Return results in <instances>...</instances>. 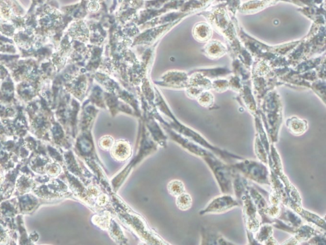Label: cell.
I'll list each match as a JSON object with an SVG mask.
<instances>
[{
	"instance_id": "cell-1",
	"label": "cell",
	"mask_w": 326,
	"mask_h": 245,
	"mask_svg": "<svg viewBox=\"0 0 326 245\" xmlns=\"http://www.w3.org/2000/svg\"><path fill=\"white\" fill-rule=\"evenodd\" d=\"M203 158L214 173L222 193L224 194L231 193L232 178H233L235 170H233L231 166L225 165L210 152Z\"/></svg>"
},
{
	"instance_id": "cell-2",
	"label": "cell",
	"mask_w": 326,
	"mask_h": 245,
	"mask_svg": "<svg viewBox=\"0 0 326 245\" xmlns=\"http://www.w3.org/2000/svg\"><path fill=\"white\" fill-rule=\"evenodd\" d=\"M242 161L231 165V168L259 184L271 185L269 171L263 163L244 159Z\"/></svg>"
},
{
	"instance_id": "cell-3",
	"label": "cell",
	"mask_w": 326,
	"mask_h": 245,
	"mask_svg": "<svg viewBox=\"0 0 326 245\" xmlns=\"http://www.w3.org/2000/svg\"><path fill=\"white\" fill-rule=\"evenodd\" d=\"M240 206V202L231 196L225 194V195L218 196L211 201L206 207L200 212V214H223L235 207Z\"/></svg>"
},
{
	"instance_id": "cell-4",
	"label": "cell",
	"mask_w": 326,
	"mask_h": 245,
	"mask_svg": "<svg viewBox=\"0 0 326 245\" xmlns=\"http://www.w3.org/2000/svg\"><path fill=\"white\" fill-rule=\"evenodd\" d=\"M273 228L272 225L264 223L259 227L255 235V240L257 244L265 245H278V243L274 239L272 236Z\"/></svg>"
},
{
	"instance_id": "cell-5",
	"label": "cell",
	"mask_w": 326,
	"mask_h": 245,
	"mask_svg": "<svg viewBox=\"0 0 326 245\" xmlns=\"http://www.w3.org/2000/svg\"><path fill=\"white\" fill-rule=\"evenodd\" d=\"M202 244L209 245H229L233 244L232 243L228 242L225 238L221 235L220 234L216 233L212 230L208 229H204L203 233L202 234Z\"/></svg>"
},
{
	"instance_id": "cell-6",
	"label": "cell",
	"mask_w": 326,
	"mask_h": 245,
	"mask_svg": "<svg viewBox=\"0 0 326 245\" xmlns=\"http://www.w3.org/2000/svg\"><path fill=\"white\" fill-rule=\"evenodd\" d=\"M287 127L291 133L295 135H301L307 129V123L297 118H293L287 121Z\"/></svg>"
},
{
	"instance_id": "cell-7",
	"label": "cell",
	"mask_w": 326,
	"mask_h": 245,
	"mask_svg": "<svg viewBox=\"0 0 326 245\" xmlns=\"http://www.w3.org/2000/svg\"><path fill=\"white\" fill-rule=\"evenodd\" d=\"M192 198L188 194H184L178 198V207L183 210H187L192 206Z\"/></svg>"
}]
</instances>
